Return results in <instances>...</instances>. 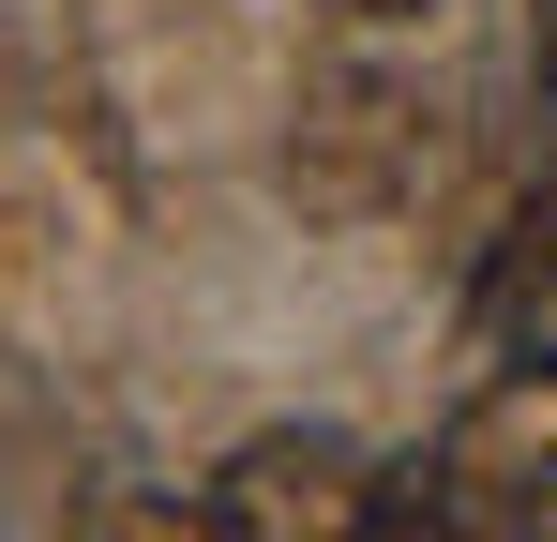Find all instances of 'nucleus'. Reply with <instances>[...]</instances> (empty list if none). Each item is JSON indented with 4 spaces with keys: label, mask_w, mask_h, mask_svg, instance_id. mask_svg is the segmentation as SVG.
<instances>
[{
    "label": "nucleus",
    "mask_w": 557,
    "mask_h": 542,
    "mask_svg": "<svg viewBox=\"0 0 557 542\" xmlns=\"http://www.w3.org/2000/svg\"><path fill=\"white\" fill-rule=\"evenodd\" d=\"M422 181H437V90H422V76H392V61H332V76H301L286 196H301L317 226H392Z\"/></svg>",
    "instance_id": "f257e3e1"
},
{
    "label": "nucleus",
    "mask_w": 557,
    "mask_h": 542,
    "mask_svg": "<svg viewBox=\"0 0 557 542\" xmlns=\"http://www.w3.org/2000/svg\"><path fill=\"white\" fill-rule=\"evenodd\" d=\"M226 542H362L376 528V452H347L332 422H286V438H242L226 482H211Z\"/></svg>",
    "instance_id": "f03ea898"
},
{
    "label": "nucleus",
    "mask_w": 557,
    "mask_h": 542,
    "mask_svg": "<svg viewBox=\"0 0 557 542\" xmlns=\"http://www.w3.org/2000/svg\"><path fill=\"white\" fill-rule=\"evenodd\" d=\"M467 467V497L482 513H528V497H557V361L543 347H512L482 392L453 407V438H437Z\"/></svg>",
    "instance_id": "7ed1b4c3"
},
{
    "label": "nucleus",
    "mask_w": 557,
    "mask_h": 542,
    "mask_svg": "<svg viewBox=\"0 0 557 542\" xmlns=\"http://www.w3.org/2000/svg\"><path fill=\"white\" fill-rule=\"evenodd\" d=\"M497 513L467 497V467L453 452H407V467H376V528L362 542H482Z\"/></svg>",
    "instance_id": "20e7f679"
},
{
    "label": "nucleus",
    "mask_w": 557,
    "mask_h": 542,
    "mask_svg": "<svg viewBox=\"0 0 557 542\" xmlns=\"http://www.w3.org/2000/svg\"><path fill=\"white\" fill-rule=\"evenodd\" d=\"M543 286H557V167H543V196L497 226V257H482V286H467V317H482V332H512Z\"/></svg>",
    "instance_id": "39448f33"
},
{
    "label": "nucleus",
    "mask_w": 557,
    "mask_h": 542,
    "mask_svg": "<svg viewBox=\"0 0 557 542\" xmlns=\"http://www.w3.org/2000/svg\"><path fill=\"white\" fill-rule=\"evenodd\" d=\"M91 542H226V513L211 497H106Z\"/></svg>",
    "instance_id": "423d86ee"
},
{
    "label": "nucleus",
    "mask_w": 557,
    "mask_h": 542,
    "mask_svg": "<svg viewBox=\"0 0 557 542\" xmlns=\"http://www.w3.org/2000/svg\"><path fill=\"white\" fill-rule=\"evenodd\" d=\"M512 542H557V497H528V513H512Z\"/></svg>",
    "instance_id": "0eeeda50"
},
{
    "label": "nucleus",
    "mask_w": 557,
    "mask_h": 542,
    "mask_svg": "<svg viewBox=\"0 0 557 542\" xmlns=\"http://www.w3.org/2000/svg\"><path fill=\"white\" fill-rule=\"evenodd\" d=\"M543 151H557V30H543Z\"/></svg>",
    "instance_id": "6e6552de"
},
{
    "label": "nucleus",
    "mask_w": 557,
    "mask_h": 542,
    "mask_svg": "<svg viewBox=\"0 0 557 542\" xmlns=\"http://www.w3.org/2000/svg\"><path fill=\"white\" fill-rule=\"evenodd\" d=\"M332 15H362V30H376V15H422V0H332Z\"/></svg>",
    "instance_id": "1a4fd4ad"
}]
</instances>
